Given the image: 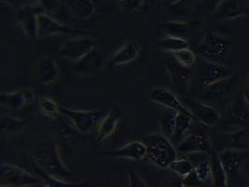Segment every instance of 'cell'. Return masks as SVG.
Here are the masks:
<instances>
[{
  "instance_id": "2e32d148",
  "label": "cell",
  "mask_w": 249,
  "mask_h": 187,
  "mask_svg": "<svg viewBox=\"0 0 249 187\" xmlns=\"http://www.w3.org/2000/svg\"><path fill=\"white\" fill-rule=\"evenodd\" d=\"M34 99V91L30 88H23L9 93H2L0 95L1 105L14 111L23 109L25 106L32 103Z\"/></svg>"
},
{
  "instance_id": "8992f818",
  "label": "cell",
  "mask_w": 249,
  "mask_h": 187,
  "mask_svg": "<svg viewBox=\"0 0 249 187\" xmlns=\"http://www.w3.org/2000/svg\"><path fill=\"white\" fill-rule=\"evenodd\" d=\"M61 112L70 120L74 129L81 134H88L97 129L103 117L106 115L101 111H79L62 108Z\"/></svg>"
},
{
  "instance_id": "e0dca14e",
  "label": "cell",
  "mask_w": 249,
  "mask_h": 187,
  "mask_svg": "<svg viewBox=\"0 0 249 187\" xmlns=\"http://www.w3.org/2000/svg\"><path fill=\"white\" fill-rule=\"evenodd\" d=\"M104 154L134 161H140L147 155V147L143 140H134L125 144L120 149L104 152Z\"/></svg>"
},
{
  "instance_id": "7c38bea8",
  "label": "cell",
  "mask_w": 249,
  "mask_h": 187,
  "mask_svg": "<svg viewBox=\"0 0 249 187\" xmlns=\"http://www.w3.org/2000/svg\"><path fill=\"white\" fill-rule=\"evenodd\" d=\"M216 137L218 144L223 146L222 151L226 149L238 151L249 150V129L248 128L220 133Z\"/></svg>"
},
{
  "instance_id": "8d00e7d4",
  "label": "cell",
  "mask_w": 249,
  "mask_h": 187,
  "mask_svg": "<svg viewBox=\"0 0 249 187\" xmlns=\"http://www.w3.org/2000/svg\"><path fill=\"white\" fill-rule=\"evenodd\" d=\"M242 94H243V98L245 99V101L247 102V104L249 107V75L247 81L245 82V84H244Z\"/></svg>"
},
{
  "instance_id": "d4e9b609",
  "label": "cell",
  "mask_w": 249,
  "mask_h": 187,
  "mask_svg": "<svg viewBox=\"0 0 249 187\" xmlns=\"http://www.w3.org/2000/svg\"><path fill=\"white\" fill-rule=\"evenodd\" d=\"M35 169L37 173V176H39L42 179V187H93L88 182H68L58 179L53 176L49 175L43 170H41L39 168H37L36 165Z\"/></svg>"
},
{
  "instance_id": "8fae6325",
  "label": "cell",
  "mask_w": 249,
  "mask_h": 187,
  "mask_svg": "<svg viewBox=\"0 0 249 187\" xmlns=\"http://www.w3.org/2000/svg\"><path fill=\"white\" fill-rule=\"evenodd\" d=\"M142 47L136 41H126L105 62V67L116 68L128 65L138 58Z\"/></svg>"
},
{
  "instance_id": "4fadbf2b",
  "label": "cell",
  "mask_w": 249,
  "mask_h": 187,
  "mask_svg": "<svg viewBox=\"0 0 249 187\" xmlns=\"http://www.w3.org/2000/svg\"><path fill=\"white\" fill-rule=\"evenodd\" d=\"M233 76L232 73L223 65L215 64L211 62H204L199 69V82L202 89L220 80L227 79Z\"/></svg>"
},
{
  "instance_id": "9c48e42d",
  "label": "cell",
  "mask_w": 249,
  "mask_h": 187,
  "mask_svg": "<svg viewBox=\"0 0 249 187\" xmlns=\"http://www.w3.org/2000/svg\"><path fill=\"white\" fill-rule=\"evenodd\" d=\"M249 155V152L247 151L231 149H226L218 153L220 162L226 172L228 187H231V184L236 181L242 165Z\"/></svg>"
},
{
  "instance_id": "484cf974",
  "label": "cell",
  "mask_w": 249,
  "mask_h": 187,
  "mask_svg": "<svg viewBox=\"0 0 249 187\" xmlns=\"http://www.w3.org/2000/svg\"><path fill=\"white\" fill-rule=\"evenodd\" d=\"M178 114V111L166 108L161 112L160 115V133L166 136L167 138H169L170 140L176 130Z\"/></svg>"
},
{
  "instance_id": "4316f807",
  "label": "cell",
  "mask_w": 249,
  "mask_h": 187,
  "mask_svg": "<svg viewBox=\"0 0 249 187\" xmlns=\"http://www.w3.org/2000/svg\"><path fill=\"white\" fill-rule=\"evenodd\" d=\"M244 98H237L229 109V115L237 125H245L248 121L249 113Z\"/></svg>"
},
{
  "instance_id": "d590c367",
  "label": "cell",
  "mask_w": 249,
  "mask_h": 187,
  "mask_svg": "<svg viewBox=\"0 0 249 187\" xmlns=\"http://www.w3.org/2000/svg\"><path fill=\"white\" fill-rule=\"evenodd\" d=\"M182 183L185 187H203L204 182L199 178L195 169H193L188 175L182 178Z\"/></svg>"
},
{
  "instance_id": "7402d4cb",
  "label": "cell",
  "mask_w": 249,
  "mask_h": 187,
  "mask_svg": "<svg viewBox=\"0 0 249 187\" xmlns=\"http://www.w3.org/2000/svg\"><path fill=\"white\" fill-rule=\"evenodd\" d=\"M79 31L68 29L65 26L48 19L41 17L37 22V37H51V36L61 35V34H71L78 33Z\"/></svg>"
},
{
  "instance_id": "d6a6232c",
  "label": "cell",
  "mask_w": 249,
  "mask_h": 187,
  "mask_svg": "<svg viewBox=\"0 0 249 187\" xmlns=\"http://www.w3.org/2000/svg\"><path fill=\"white\" fill-rule=\"evenodd\" d=\"M195 27V23H179V24H176L171 26L170 36H175V37H182L184 36L188 35V33H190V31Z\"/></svg>"
},
{
  "instance_id": "9a60e30c",
  "label": "cell",
  "mask_w": 249,
  "mask_h": 187,
  "mask_svg": "<svg viewBox=\"0 0 249 187\" xmlns=\"http://www.w3.org/2000/svg\"><path fill=\"white\" fill-rule=\"evenodd\" d=\"M149 98L164 108L173 109L179 112L193 114L190 110L182 103L179 98L170 90L163 87H155L149 93Z\"/></svg>"
},
{
  "instance_id": "5bb4252c",
  "label": "cell",
  "mask_w": 249,
  "mask_h": 187,
  "mask_svg": "<svg viewBox=\"0 0 249 187\" xmlns=\"http://www.w3.org/2000/svg\"><path fill=\"white\" fill-rule=\"evenodd\" d=\"M195 120L205 127H213L220 120L219 112L212 106L199 102L197 100H188V107Z\"/></svg>"
},
{
  "instance_id": "f546056e",
  "label": "cell",
  "mask_w": 249,
  "mask_h": 187,
  "mask_svg": "<svg viewBox=\"0 0 249 187\" xmlns=\"http://www.w3.org/2000/svg\"><path fill=\"white\" fill-rule=\"evenodd\" d=\"M175 60L186 68L192 69L197 63V55L190 47L173 54Z\"/></svg>"
},
{
  "instance_id": "74e56055",
  "label": "cell",
  "mask_w": 249,
  "mask_h": 187,
  "mask_svg": "<svg viewBox=\"0 0 249 187\" xmlns=\"http://www.w3.org/2000/svg\"><path fill=\"white\" fill-rule=\"evenodd\" d=\"M164 187H185L183 183H182V179H177V180H172L170 183H168Z\"/></svg>"
},
{
  "instance_id": "52a82bcc",
  "label": "cell",
  "mask_w": 249,
  "mask_h": 187,
  "mask_svg": "<svg viewBox=\"0 0 249 187\" xmlns=\"http://www.w3.org/2000/svg\"><path fill=\"white\" fill-rule=\"evenodd\" d=\"M33 78L36 82L46 87L53 88L57 86L60 71L56 61L48 56L37 59L33 67Z\"/></svg>"
},
{
  "instance_id": "6da1fadb",
  "label": "cell",
  "mask_w": 249,
  "mask_h": 187,
  "mask_svg": "<svg viewBox=\"0 0 249 187\" xmlns=\"http://www.w3.org/2000/svg\"><path fill=\"white\" fill-rule=\"evenodd\" d=\"M33 160L37 168L49 175L68 182L76 181L73 172L65 163L59 146L53 142L39 144L35 150Z\"/></svg>"
},
{
  "instance_id": "836d02e7",
  "label": "cell",
  "mask_w": 249,
  "mask_h": 187,
  "mask_svg": "<svg viewBox=\"0 0 249 187\" xmlns=\"http://www.w3.org/2000/svg\"><path fill=\"white\" fill-rule=\"evenodd\" d=\"M196 173L199 176V178L205 182L207 181L210 177H211V167H210V159L207 158L204 160L203 162L198 164L195 168H194Z\"/></svg>"
},
{
  "instance_id": "4dcf8cb0",
  "label": "cell",
  "mask_w": 249,
  "mask_h": 187,
  "mask_svg": "<svg viewBox=\"0 0 249 187\" xmlns=\"http://www.w3.org/2000/svg\"><path fill=\"white\" fill-rule=\"evenodd\" d=\"M168 168L176 174L183 178L193 171L194 166L187 156H181L178 157L174 162H172Z\"/></svg>"
},
{
  "instance_id": "44dd1931",
  "label": "cell",
  "mask_w": 249,
  "mask_h": 187,
  "mask_svg": "<svg viewBox=\"0 0 249 187\" xmlns=\"http://www.w3.org/2000/svg\"><path fill=\"white\" fill-rule=\"evenodd\" d=\"M235 78L233 76L214 82L207 86L204 90V98L206 99H220L230 94L235 85Z\"/></svg>"
},
{
  "instance_id": "ba28073f",
  "label": "cell",
  "mask_w": 249,
  "mask_h": 187,
  "mask_svg": "<svg viewBox=\"0 0 249 187\" xmlns=\"http://www.w3.org/2000/svg\"><path fill=\"white\" fill-rule=\"evenodd\" d=\"M97 41L90 36H82L66 41L59 50V56L63 58L77 61L96 46Z\"/></svg>"
},
{
  "instance_id": "f35d334b",
  "label": "cell",
  "mask_w": 249,
  "mask_h": 187,
  "mask_svg": "<svg viewBox=\"0 0 249 187\" xmlns=\"http://www.w3.org/2000/svg\"></svg>"
},
{
  "instance_id": "d6986e66",
  "label": "cell",
  "mask_w": 249,
  "mask_h": 187,
  "mask_svg": "<svg viewBox=\"0 0 249 187\" xmlns=\"http://www.w3.org/2000/svg\"><path fill=\"white\" fill-rule=\"evenodd\" d=\"M218 17L224 20L249 15V6L243 0H223L217 10Z\"/></svg>"
},
{
  "instance_id": "5b68a950",
  "label": "cell",
  "mask_w": 249,
  "mask_h": 187,
  "mask_svg": "<svg viewBox=\"0 0 249 187\" xmlns=\"http://www.w3.org/2000/svg\"><path fill=\"white\" fill-rule=\"evenodd\" d=\"M204 128L205 126L203 124L194 121L192 128L177 147L178 152L185 155L193 152H212L210 140Z\"/></svg>"
},
{
  "instance_id": "30bf717a",
  "label": "cell",
  "mask_w": 249,
  "mask_h": 187,
  "mask_svg": "<svg viewBox=\"0 0 249 187\" xmlns=\"http://www.w3.org/2000/svg\"><path fill=\"white\" fill-rule=\"evenodd\" d=\"M103 66H105V62H103L102 55L94 48L81 58L74 61L71 69L75 74L79 76H91L97 74Z\"/></svg>"
},
{
  "instance_id": "83f0119b",
  "label": "cell",
  "mask_w": 249,
  "mask_h": 187,
  "mask_svg": "<svg viewBox=\"0 0 249 187\" xmlns=\"http://www.w3.org/2000/svg\"><path fill=\"white\" fill-rule=\"evenodd\" d=\"M38 107L40 112L47 117L57 118L60 115L62 108L58 100L51 96H41L38 98Z\"/></svg>"
},
{
  "instance_id": "f1b7e54d",
  "label": "cell",
  "mask_w": 249,
  "mask_h": 187,
  "mask_svg": "<svg viewBox=\"0 0 249 187\" xmlns=\"http://www.w3.org/2000/svg\"><path fill=\"white\" fill-rule=\"evenodd\" d=\"M158 44L161 50L165 52H170L173 54L190 47L189 41L187 39L170 35L166 36L162 39H160Z\"/></svg>"
},
{
  "instance_id": "ab89813d",
  "label": "cell",
  "mask_w": 249,
  "mask_h": 187,
  "mask_svg": "<svg viewBox=\"0 0 249 187\" xmlns=\"http://www.w3.org/2000/svg\"></svg>"
},
{
  "instance_id": "277c9868",
  "label": "cell",
  "mask_w": 249,
  "mask_h": 187,
  "mask_svg": "<svg viewBox=\"0 0 249 187\" xmlns=\"http://www.w3.org/2000/svg\"><path fill=\"white\" fill-rule=\"evenodd\" d=\"M42 183L39 176L35 175L16 165L2 162L0 167L1 187H32Z\"/></svg>"
},
{
  "instance_id": "603a6c76",
  "label": "cell",
  "mask_w": 249,
  "mask_h": 187,
  "mask_svg": "<svg viewBox=\"0 0 249 187\" xmlns=\"http://www.w3.org/2000/svg\"><path fill=\"white\" fill-rule=\"evenodd\" d=\"M196 121L193 114H188L185 112H179L177 118V125H176V130L171 138L172 142L175 144L176 147L178 146V144L181 142L189 130L192 128L193 122Z\"/></svg>"
},
{
  "instance_id": "3957f363",
  "label": "cell",
  "mask_w": 249,
  "mask_h": 187,
  "mask_svg": "<svg viewBox=\"0 0 249 187\" xmlns=\"http://www.w3.org/2000/svg\"><path fill=\"white\" fill-rule=\"evenodd\" d=\"M230 45L231 42L225 37L208 31L197 48V53L205 61L222 65L230 51Z\"/></svg>"
},
{
  "instance_id": "1f68e13d",
  "label": "cell",
  "mask_w": 249,
  "mask_h": 187,
  "mask_svg": "<svg viewBox=\"0 0 249 187\" xmlns=\"http://www.w3.org/2000/svg\"><path fill=\"white\" fill-rule=\"evenodd\" d=\"M27 124V120L7 117L2 119V131L7 134L19 132Z\"/></svg>"
},
{
  "instance_id": "7a4b0ae2",
  "label": "cell",
  "mask_w": 249,
  "mask_h": 187,
  "mask_svg": "<svg viewBox=\"0 0 249 187\" xmlns=\"http://www.w3.org/2000/svg\"><path fill=\"white\" fill-rule=\"evenodd\" d=\"M147 155L160 168H168L178 157V152L172 140L161 133L150 134L144 138Z\"/></svg>"
},
{
  "instance_id": "ac0fdd59",
  "label": "cell",
  "mask_w": 249,
  "mask_h": 187,
  "mask_svg": "<svg viewBox=\"0 0 249 187\" xmlns=\"http://www.w3.org/2000/svg\"><path fill=\"white\" fill-rule=\"evenodd\" d=\"M165 69L170 76L171 82L181 92H186L189 86V82L192 78V69L175 62H169L165 64Z\"/></svg>"
},
{
  "instance_id": "e575fe53",
  "label": "cell",
  "mask_w": 249,
  "mask_h": 187,
  "mask_svg": "<svg viewBox=\"0 0 249 187\" xmlns=\"http://www.w3.org/2000/svg\"><path fill=\"white\" fill-rule=\"evenodd\" d=\"M128 176H129L128 187H149L146 183V181L136 171V169L130 168L128 170Z\"/></svg>"
},
{
  "instance_id": "ffe728a7",
  "label": "cell",
  "mask_w": 249,
  "mask_h": 187,
  "mask_svg": "<svg viewBox=\"0 0 249 187\" xmlns=\"http://www.w3.org/2000/svg\"><path fill=\"white\" fill-rule=\"evenodd\" d=\"M121 121V112L113 108L103 117L97 128V140L105 141L112 137Z\"/></svg>"
},
{
  "instance_id": "cb8c5ba5",
  "label": "cell",
  "mask_w": 249,
  "mask_h": 187,
  "mask_svg": "<svg viewBox=\"0 0 249 187\" xmlns=\"http://www.w3.org/2000/svg\"><path fill=\"white\" fill-rule=\"evenodd\" d=\"M211 167V179L214 187H228L227 175L218 154L212 150L209 155Z\"/></svg>"
}]
</instances>
